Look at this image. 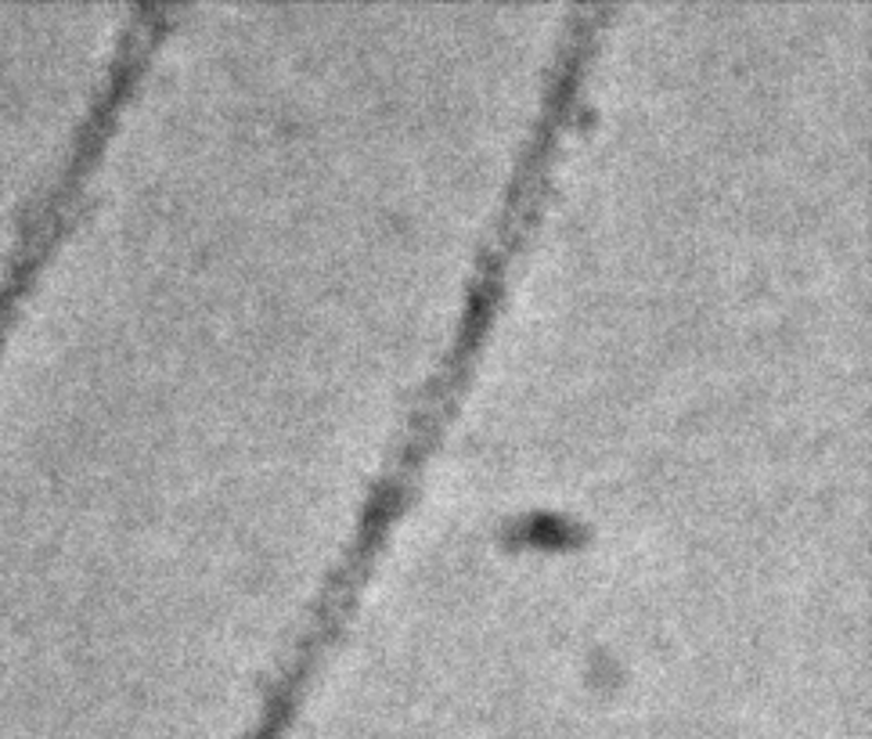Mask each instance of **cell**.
Listing matches in <instances>:
<instances>
[{"mask_svg": "<svg viewBox=\"0 0 872 739\" xmlns=\"http://www.w3.org/2000/svg\"><path fill=\"white\" fill-rule=\"evenodd\" d=\"M174 15L177 11L170 4L144 0V4H133L127 19H123L102 77H97L88 97V108H83L80 123L69 134L66 155L58 159L51 177L30 199L26 213H22L15 228V239H11L4 253V267H0V350H4L11 328L19 325L22 307H26L33 286L40 281L44 267L51 264L61 239L69 235L72 220H77L83 206V192H88L130 97L138 94L144 69L152 66L159 44L166 41L170 26H174Z\"/></svg>", "mask_w": 872, "mask_h": 739, "instance_id": "6da1fadb", "label": "cell"}]
</instances>
